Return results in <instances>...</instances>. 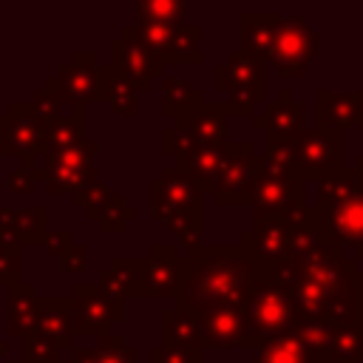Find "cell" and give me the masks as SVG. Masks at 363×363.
I'll use <instances>...</instances> for the list:
<instances>
[{
  "instance_id": "obj_39",
  "label": "cell",
  "mask_w": 363,
  "mask_h": 363,
  "mask_svg": "<svg viewBox=\"0 0 363 363\" xmlns=\"http://www.w3.org/2000/svg\"><path fill=\"white\" fill-rule=\"evenodd\" d=\"M113 196H116V190H113L108 182H96L91 190L71 196V204H74V207H82L85 216H88L91 221H96V218L108 210V204L113 201Z\"/></svg>"
},
{
  "instance_id": "obj_15",
  "label": "cell",
  "mask_w": 363,
  "mask_h": 363,
  "mask_svg": "<svg viewBox=\"0 0 363 363\" xmlns=\"http://www.w3.org/2000/svg\"><path fill=\"white\" fill-rule=\"evenodd\" d=\"M252 128L264 133L267 145H292L306 130V105L284 88L275 102H264L261 113L252 116Z\"/></svg>"
},
{
  "instance_id": "obj_34",
  "label": "cell",
  "mask_w": 363,
  "mask_h": 363,
  "mask_svg": "<svg viewBox=\"0 0 363 363\" xmlns=\"http://www.w3.org/2000/svg\"><path fill=\"white\" fill-rule=\"evenodd\" d=\"M43 182H45V190L48 193L77 196V193L91 190L102 179H99V170L96 167H85V170H48V167H43Z\"/></svg>"
},
{
  "instance_id": "obj_43",
  "label": "cell",
  "mask_w": 363,
  "mask_h": 363,
  "mask_svg": "<svg viewBox=\"0 0 363 363\" xmlns=\"http://www.w3.org/2000/svg\"><path fill=\"white\" fill-rule=\"evenodd\" d=\"M20 269H23V252H20V247L0 244V284L6 289L23 284L20 281Z\"/></svg>"
},
{
  "instance_id": "obj_6",
  "label": "cell",
  "mask_w": 363,
  "mask_h": 363,
  "mask_svg": "<svg viewBox=\"0 0 363 363\" xmlns=\"http://www.w3.org/2000/svg\"><path fill=\"white\" fill-rule=\"evenodd\" d=\"M306 218L315 235L326 247H332L340 255L354 258V252L363 247V182L357 193L340 204H332V207L306 204Z\"/></svg>"
},
{
  "instance_id": "obj_16",
  "label": "cell",
  "mask_w": 363,
  "mask_h": 363,
  "mask_svg": "<svg viewBox=\"0 0 363 363\" xmlns=\"http://www.w3.org/2000/svg\"><path fill=\"white\" fill-rule=\"evenodd\" d=\"M289 218H292V216H289ZM289 218H264V221H252V227L238 235V247L250 252V258L255 261L258 272L272 275L275 264H278L281 255L286 252V244H289Z\"/></svg>"
},
{
  "instance_id": "obj_28",
  "label": "cell",
  "mask_w": 363,
  "mask_h": 363,
  "mask_svg": "<svg viewBox=\"0 0 363 363\" xmlns=\"http://www.w3.org/2000/svg\"><path fill=\"white\" fill-rule=\"evenodd\" d=\"M102 99L122 116L139 113V88L111 62L102 65Z\"/></svg>"
},
{
  "instance_id": "obj_19",
  "label": "cell",
  "mask_w": 363,
  "mask_h": 363,
  "mask_svg": "<svg viewBox=\"0 0 363 363\" xmlns=\"http://www.w3.org/2000/svg\"><path fill=\"white\" fill-rule=\"evenodd\" d=\"M303 335L329 357V363H363V329L303 326Z\"/></svg>"
},
{
  "instance_id": "obj_23",
  "label": "cell",
  "mask_w": 363,
  "mask_h": 363,
  "mask_svg": "<svg viewBox=\"0 0 363 363\" xmlns=\"http://www.w3.org/2000/svg\"><path fill=\"white\" fill-rule=\"evenodd\" d=\"M201 320V349H235L244 346V318L241 309H216Z\"/></svg>"
},
{
  "instance_id": "obj_1",
  "label": "cell",
  "mask_w": 363,
  "mask_h": 363,
  "mask_svg": "<svg viewBox=\"0 0 363 363\" xmlns=\"http://www.w3.org/2000/svg\"><path fill=\"white\" fill-rule=\"evenodd\" d=\"M272 281L289 295L303 326L363 329V269L315 235L306 207L289 218V244Z\"/></svg>"
},
{
  "instance_id": "obj_4",
  "label": "cell",
  "mask_w": 363,
  "mask_h": 363,
  "mask_svg": "<svg viewBox=\"0 0 363 363\" xmlns=\"http://www.w3.org/2000/svg\"><path fill=\"white\" fill-rule=\"evenodd\" d=\"M244 318V349H261L278 337L295 335L303 329V318L289 301V295L272 281V275H261L241 309Z\"/></svg>"
},
{
  "instance_id": "obj_42",
  "label": "cell",
  "mask_w": 363,
  "mask_h": 363,
  "mask_svg": "<svg viewBox=\"0 0 363 363\" xmlns=\"http://www.w3.org/2000/svg\"><path fill=\"white\" fill-rule=\"evenodd\" d=\"M196 147H199L196 139H193L184 128H179V125H167V128L162 130V150H164V156H173L176 164L184 162Z\"/></svg>"
},
{
  "instance_id": "obj_45",
  "label": "cell",
  "mask_w": 363,
  "mask_h": 363,
  "mask_svg": "<svg viewBox=\"0 0 363 363\" xmlns=\"http://www.w3.org/2000/svg\"><path fill=\"white\" fill-rule=\"evenodd\" d=\"M147 363H201V352L190 349H167V346H150Z\"/></svg>"
},
{
  "instance_id": "obj_11",
  "label": "cell",
  "mask_w": 363,
  "mask_h": 363,
  "mask_svg": "<svg viewBox=\"0 0 363 363\" xmlns=\"http://www.w3.org/2000/svg\"><path fill=\"white\" fill-rule=\"evenodd\" d=\"M289 147L306 182L320 184L346 167L343 164V133H332L323 128H306Z\"/></svg>"
},
{
  "instance_id": "obj_46",
  "label": "cell",
  "mask_w": 363,
  "mask_h": 363,
  "mask_svg": "<svg viewBox=\"0 0 363 363\" xmlns=\"http://www.w3.org/2000/svg\"><path fill=\"white\" fill-rule=\"evenodd\" d=\"M31 108H34L37 116L45 119V122H54V119L62 116V102H60L48 88H37V91H34V96H31Z\"/></svg>"
},
{
  "instance_id": "obj_25",
  "label": "cell",
  "mask_w": 363,
  "mask_h": 363,
  "mask_svg": "<svg viewBox=\"0 0 363 363\" xmlns=\"http://www.w3.org/2000/svg\"><path fill=\"white\" fill-rule=\"evenodd\" d=\"M238 20H241V51L267 62L272 51L278 11H241Z\"/></svg>"
},
{
  "instance_id": "obj_51",
  "label": "cell",
  "mask_w": 363,
  "mask_h": 363,
  "mask_svg": "<svg viewBox=\"0 0 363 363\" xmlns=\"http://www.w3.org/2000/svg\"><path fill=\"white\" fill-rule=\"evenodd\" d=\"M6 354H9V343L0 337V360H6Z\"/></svg>"
},
{
  "instance_id": "obj_53",
  "label": "cell",
  "mask_w": 363,
  "mask_h": 363,
  "mask_svg": "<svg viewBox=\"0 0 363 363\" xmlns=\"http://www.w3.org/2000/svg\"><path fill=\"white\" fill-rule=\"evenodd\" d=\"M14 363H26V360H14ZM62 363H65V360H62Z\"/></svg>"
},
{
  "instance_id": "obj_5",
  "label": "cell",
  "mask_w": 363,
  "mask_h": 363,
  "mask_svg": "<svg viewBox=\"0 0 363 363\" xmlns=\"http://www.w3.org/2000/svg\"><path fill=\"white\" fill-rule=\"evenodd\" d=\"M213 85L227 94L233 113H252L255 105H264L267 99V62L238 48L213 68Z\"/></svg>"
},
{
  "instance_id": "obj_52",
  "label": "cell",
  "mask_w": 363,
  "mask_h": 363,
  "mask_svg": "<svg viewBox=\"0 0 363 363\" xmlns=\"http://www.w3.org/2000/svg\"><path fill=\"white\" fill-rule=\"evenodd\" d=\"M357 258H363V247H360V250L354 252V261H357Z\"/></svg>"
},
{
  "instance_id": "obj_37",
  "label": "cell",
  "mask_w": 363,
  "mask_h": 363,
  "mask_svg": "<svg viewBox=\"0 0 363 363\" xmlns=\"http://www.w3.org/2000/svg\"><path fill=\"white\" fill-rule=\"evenodd\" d=\"M136 17L159 26H184L187 3L184 0H142L136 3Z\"/></svg>"
},
{
  "instance_id": "obj_30",
  "label": "cell",
  "mask_w": 363,
  "mask_h": 363,
  "mask_svg": "<svg viewBox=\"0 0 363 363\" xmlns=\"http://www.w3.org/2000/svg\"><path fill=\"white\" fill-rule=\"evenodd\" d=\"M85 122H88L85 105H77V108H71V113H62L60 119L48 122V128H45V156L82 142L85 139Z\"/></svg>"
},
{
  "instance_id": "obj_49",
  "label": "cell",
  "mask_w": 363,
  "mask_h": 363,
  "mask_svg": "<svg viewBox=\"0 0 363 363\" xmlns=\"http://www.w3.org/2000/svg\"><path fill=\"white\" fill-rule=\"evenodd\" d=\"M65 363H96V349H88V346H71L68 349V357Z\"/></svg>"
},
{
  "instance_id": "obj_17",
  "label": "cell",
  "mask_w": 363,
  "mask_h": 363,
  "mask_svg": "<svg viewBox=\"0 0 363 363\" xmlns=\"http://www.w3.org/2000/svg\"><path fill=\"white\" fill-rule=\"evenodd\" d=\"M111 65H116L139 91H147L156 77H164V60L125 31L111 40Z\"/></svg>"
},
{
  "instance_id": "obj_18",
  "label": "cell",
  "mask_w": 363,
  "mask_h": 363,
  "mask_svg": "<svg viewBox=\"0 0 363 363\" xmlns=\"http://www.w3.org/2000/svg\"><path fill=\"white\" fill-rule=\"evenodd\" d=\"M318 128L332 133L363 130V88L354 94L318 91Z\"/></svg>"
},
{
  "instance_id": "obj_35",
  "label": "cell",
  "mask_w": 363,
  "mask_h": 363,
  "mask_svg": "<svg viewBox=\"0 0 363 363\" xmlns=\"http://www.w3.org/2000/svg\"><path fill=\"white\" fill-rule=\"evenodd\" d=\"M96 153H99V142H91V139H82L65 150H57V153H48L45 156V164L48 170H85V167H96Z\"/></svg>"
},
{
  "instance_id": "obj_7",
  "label": "cell",
  "mask_w": 363,
  "mask_h": 363,
  "mask_svg": "<svg viewBox=\"0 0 363 363\" xmlns=\"http://www.w3.org/2000/svg\"><path fill=\"white\" fill-rule=\"evenodd\" d=\"M315 54H318V34L306 23V17L278 14L272 51H269V60H267L275 68V74L284 77V79L303 77L306 68L312 65Z\"/></svg>"
},
{
  "instance_id": "obj_20",
  "label": "cell",
  "mask_w": 363,
  "mask_h": 363,
  "mask_svg": "<svg viewBox=\"0 0 363 363\" xmlns=\"http://www.w3.org/2000/svg\"><path fill=\"white\" fill-rule=\"evenodd\" d=\"M227 116H233L227 102H201L187 116H179L173 125L184 128L196 145H224L227 142Z\"/></svg>"
},
{
  "instance_id": "obj_8",
  "label": "cell",
  "mask_w": 363,
  "mask_h": 363,
  "mask_svg": "<svg viewBox=\"0 0 363 363\" xmlns=\"http://www.w3.org/2000/svg\"><path fill=\"white\" fill-rule=\"evenodd\" d=\"M147 199H150L153 218L167 227L170 221H179L187 216H201L204 193L184 167L173 164V167H164L159 173V179L150 182Z\"/></svg>"
},
{
  "instance_id": "obj_24",
  "label": "cell",
  "mask_w": 363,
  "mask_h": 363,
  "mask_svg": "<svg viewBox=\"0 0 363 363\" xmlns=\"http://www.w3.org/2000/svg\"><path fill=\"white\" fill-rule=\"evenodd\" d=\"M162 346L201 352V320L199 315L170 306L162 312Z\"/></svg>"
},
{
  "instance_id": "obj_10",
  "label": "cell",
  "mask_w": 363,
  "mask_h": 363,
  "mask_svg": "<svg viewBox=\"0 0 363 363\" xmlns=\"http://www.w3.org/2000/svg\"><path fill=\"white\" fill-rule=\"evenodd\" d=\"M48 122L37 116L31 102H9L0 113V156H17L20 164H34L45 156Z\"/></svg>"
},
{
  "instance_id": "obj_2",
  "label": "cell",
  "mask_w": 363,
  "mask_h": 363,
  "mask_svg": "<svg viewBox=\"0 0 363 363\" xmlns=\"http://www.w3.org/2000/svg\"><path fill=\"white\" fill-rule=\"evenodd\" d=\"M261 275L267 272H258L250 252L238 244L190 247L182 252V284L176 292V306L199 318L216 309H244Z\"/></svg>"
},
{
  "instance_id": "obj_31",
  "label": "cell",
  "mask_w": 363,
  "mask_h": 363,
  "mask_svg": "<svg viewBox=\"0 0 363 363\" xmlns=\"http://www.w3.org/2000/svg\"><path fill=\"white\" fill-rule=\"evenodd\" d=\"M201 91L196 85H190L182 77H162V113L164 116H187L190 111H196L201 105Z\"/></svg>"
},
{
  "instance_id": "obj_50",
  "label": "cell",
  "mask_w": 363,
  "mask_h": 363,
  "mask_svg": "<svg viewBox=\"0 0 363 363\" xmlns=\"http://www.w3.org/2000/svg\"><path fill=\"white\" fill-rule=\"evenodd\" d=\"M354 170H357V176H360V182H363V153L354 159Z\"/></svg>"
},
{
  "instance_id": "obj_38",
  "label": "cell",
  "mask_w": 363,
  "mask_h": 363,
  "mask_svg": "<svg viewBox=\"0 0 363 363\" xmlns=\"http://www.w3.org/2000/svg\"><path fill=\"white\" fill-rule=\"evenodd\" d=\"M62 346L43 335H26L20 337V360L26 363H62Z\"/></svg>"
},
{
  "instance_id": "obj_9",
  "label": "cell",
  "mask_w": 363,
  "mask_h": 363,
  "mask_svg": "<svg viewBox=\"0 0 363 363\" xmlns=\"http://www.w3.org/2000/svg\"><path fill=\"white\" fill-rule=\"evenodd\" d=\"M45 88L62 105H88L102 99V62L96 51H74L68 62L57 68L54 77L45 79Z\"/></svg>"
},
{
  "instance_id": "obj_12",
  "label": "cell",
  "mask_w": 363,
  "mask_h": 363,
  "mask_svg": "<svg viewBox=\"0 0 363 363\" xmlns=\"http://www.w3.org/2000/svg\"><path fill=\"white\" fill-rule=\"evenodd\" d=\"M258 164H261V159H258L252 142H227L224 145V167L216 182L213 201L218 207H244L250 201Z\"/></svg>"
},
{
  "instance_id": "obj_33",
  "label": "cell",
  "mask_w": 363,
  "mask_h": 363,
  "mask_svg": "<svg viewBox=\"0 0 363 363\" xmlns=\"http://www.w3.org/2000/svg\"><path fill=\"white\" fill-rule=\"evenodd\" d=\"M11 230H14L20 247L45 244V238H48V233H51V230H48V210H45L43 204L14 210V224H11Z\"/></svg>"
},
{
  "instance_id": "obj_44",
  "label": "cell",
  "mask_w": 363,
  "mask_h": 363,
  "mask_svg": "<svg viewBox=\"0 0 363 363\" xmlns=\"http://www.w3.org/2000/svg\"><path fill=\"white\" fill-rule=\"evenodd\" d=\"M34 182H43V167L17 164L9 173V190L11 193H34Z\"/></svg>"
},
{
  "instance_id": "obj_47",
  "label": "cell",
  "mask_w": 363,
  "mask_h": 363,
  "mask_svg": "<svg viewBox=\"0 0 363 363\" xmlns=\"http://www.w3.org/2000/svg\"><path fill=\"white\" fill-rule=\"evenodd\" d=\"M74 244H77V241H74V233H71V230H51L43 247H45V252H48V255L62 258Z\"/></svg>"
},
{
  "instance_id": "obj_41",
  "label": "cell",
  "mask_w": 363,
  "mask_h": 363,
  "mask_svg": "<svg viewBox=\"0 0 363 363\" xmlns=\"http://www.w3.org/2000/svg\"><path fill=\"white\" fill-rule=\"evenodd\" d=\"M136 216H139V210H136L133 204H128L122 193H116L113 201L108 204V210L96 218V230H99V233H122L125 224L133 221Z\"/></svg>"
},
{
  "instance_id": "obj_40",
  "label": "cell",
  "mask_w": 363,
  "mask_h": 363,
  "mask_svg": "<svg viewBox=\"0 0 363 363\" xmlns=\"http://www.w3.org/2000/svg\"><path fill=\"white\" fill-rule=\"evenodd\" d=\"M96 363H139V352L125 343L122 335H105L96 337Z\"/></svg>"
},
{
  "instance_id": "obj_26",
  "label": "cell",
  "mask_w": 363,
  "mask_h": 363,
  "mask_svg": "<svg viewBox=\"0 0 363 363\" xmlns=\"http://www.w3.org/2000/svg\"><path fill=\"white\" fill-rule=\"evenodd\" d=\"M224 145H199L184 162H179V167H184L193 176V182L201 187V193L213 196V190H216L218 173L224 167Z\"/></svg>"
},
{
  "instance_id": "obj_22",
  "label": "cell",
  "mask_w": 363,
  "mask_h": 363,
  "mask_svg": "<svg viewBox=\"0 0 363 363\" xmlns=\"http://www.w3.org/2000/svg\"><path fill=\"white\" fill-rule=\"evenodd\" d=\"M252 363H329V357L301 332L264 343L252 352Z\"/></svg>"
},
{
  "instance_id": "obj_21",
  "label": "cell",
  "mask_w": 363,
  "mask_h": 363,
  "mask_svg": "<svg viewBox=\"0 0 363 363\" xmlns=\"http://www.w3.org/2000/svg\"><path fill=\"white\" fill-rule=\"evenodd\" d=\"M34 335L57 340L65 352L74 346L77 326H74V312L68 298H40L37 306V320H34Z\"/></svg>"
},
{
  "instance_id": "obj_3",
  "label": "cell",
  "mask_w": 363,
  "mask_h": 363,
  "mask_svg": "<svg viewBox=\"0 0 363 363\" xmlns=\"http://www.w3.org/2000/svg\"><path fill=\"white\" fill-rule=\"evenodd\" d=\"M261 164L250 193L252 221L264 218H289L306 207V179L301 176L289 145H267L258 153Z\"/></svg>"
},
{
  "instance_id": "obj_32",
  "label": "cell",
  "mask_w": 363,
  "mask_h": 363,
  "mask_svg": "<svg viewBox=\"0 0 363 363\" xmlns=\"http://www.w3.org/2000/svg\"><path fill=\"white\" fill-rule=\"evenodd\" d=\"M201 28L199 26H176L162 51L164 65H196L201 60Z\"/></svg>"
},
{
  "instance_id": "obj_14",
  "label": "cell",
  "mask_w": 363,
  "mask_h": 363,
  "mask_svg": "<svg viewBox=\"0 0 363 363\" xmlns=\"http://www.w3.org/2000/svg\"><path fill=\"white\" fill-rule=\"evenodd\" d=\"M68 301H71L77 335L105 337V335H111L113 323L125 320V301L105 298L96 284H74Z\"/></svg>"
},
{
  "instance_id": "obj_13",
  "label": "cell",
  "mask_w": 363,
  "mask_h": 363,
  "mask_svg": "<svg viewBox=\"0 0 363 363\" xmlns=\"http://www.w3.org/2000/svg\"><path fill=\"white\" fill-rule=\"evenodd\" d=\"M182 284V252L173 244H150L136 258V298H176Z\"/></svg>"
},
{
  "instance_id": "obj_29",
  "label": "cell",
  "mask_w": 363,
  "mask_h": 363,
  "mask_svg": "<svg viewBox=\"0 0 363 363\" xmlns=\"http://www.w3.org/2000/svg\"><path fill=\"white\" fill-rule=\"evenodd\" d=\"M96 286L105 298L111 301H125L130 295H136V258L128 255H116L99 275H96Z\"/></svg>"
},
{
  "instance_id": "obj_27",
  "label": "cell",
  "mask_w": 363,
  "mask_h": 363,
  "mask_svg": "<svg viewBox=\"0 0 363 363\" xmlns=\"http://www.w3.org/2000/svg\"><path fill=\"white\" fill-rule=\"evenodd\" d=\"M9 335L14 337H26L34 332V320H37V306H40V295L34 292L31 284H17L9 289Z\"/></svg>"
},
{
  "instance_id": "obj_36",
  "label": "cell",
  "mask_w": 363,
  "mask_h": 363,
  "mask_svg": "<svg viewBox=\"0 0 363 363\" xmlns=\"http://www.w3.org/2000/svg\"><path fill=\"white\" fill-rule=\"evenodd\" d=\"M357 187H360L357 170H354V167H343L337 176H332V179H326V182L318 184V201H315V207L340 204V201H346L349 196H354Z\"/></svg>"
},
{
  "instance_id": "obj_48",
  "label": "cell",
  "mask_w": 363,
  "mask_h": 363,
  "mask_svg": "<svg viewBox=\"0 0 363 363\" xmlns=\"http://www.w3.org/2000/svg\"><path fill=\"white\" fill-rule=\"evenodd\" d=\"M60 264H62L65 272H82L85 264H88V250H85V244H74V247L60 258Z\"/></svg>"
}]
</instances>
